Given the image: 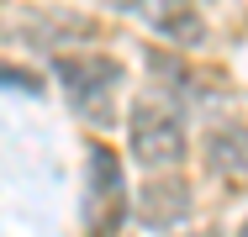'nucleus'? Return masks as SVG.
Returning <instances> with one entry per match:
<instances>
[{
    "label": "nucleus",
    "mask_w": 248,
    "mask_h": 237,
    "mask_svg": "<svg viewBox=\"0 0 248 237\" xmlns=\"http://www.w3.org/2000/svg\"><path fill=\"white\" fill-rule=\"evenodd\" d=\"M127 137H132V158L143 169H169L185 158V116L174 100H138L132 116H127Z\"/></svg>",
    "instance_id": "1"
},
{
    "label": "nucleus",
    "mask_w": 248,
    "mask_h": 237,
    "mask_svg": "<svg viewBox=\"0 0 248 237\" xmlns=\"http://www.w3.org/2000/svg\"><path fill=\"white\" fill-rule=\"evenodd\" d=\"M53 74L63 79V95L74 100L79 116H95V127L111 121V100L127 79L116 58H53Z\"/></svg>",
    "instance_id": "2"
},
{
    "label": "nucleus",
    "mask_w": 248,
    "mask_h": 237,
    "mask_svg": "<svg viewBox=\"0 0 248 237\" xmlns=\"http://www.w3.org/2000/svg\"><path fill=\"white\" fill-rule=\"evenodd\" d=\"M85 174H90V185H85V232L90 237L122 232V222H127V185H122V163H116V153L106 142L90 148Z\"/></svg>",
    "instance_id": "3"
},
{
    "label": "nucleus",
    "mask_w": 248,
    "mask_h": 237,
    "mask_svg": "<svg viewBox=\"0 0 248 237\" xmlns=\"http://www.w3.org/2000/svg\"><path fill=\"white\" fill-rule=\"evenodd\" d=\"M206 169L227 190H248V127L243 121H211V132H206Z\"/></svg>",
    "instance_id": "4"
},
{
    "label": "nucleus",
    "mask_w": 248,
    "mask_h": 237,
    "mask_svg": "<svg viewBox=\"0 0 248 237\" xmlns=\"http://www.w3.org/2000/svg\"><path fill=\"white\" fill-rule=\"evenodd\" d=\"M185 211H190L185 179H153L138 195V216H143V227H153V232H174L185 222Z\"/></svg>",
    "instance_id": "5"
},
{
    "label": "nucleus",
    "mask_w": 248,
    "mask_h": 237,
    "mask_svg": "<svg viewBox=\"0 0 248 237\" xmlns=\"http://www.w3.org/2000/svg\"><path fill=\"white\" fill-rule=\"evenodd\" d=\"M143 16H148V27H158L169 43L196 47L201 37H206V27H201V16L190 11V0H143Z\"/></svg>",
    "instance_id": "6"
},
{
    "label": "nucleus",
    "mask_w": 248,
    "mask_h": 237,
    "mask_svg": "<svg viewBox=\"0 0 248 237\" xmlns=\"http://www.w3.org/2000/svg\"><path fill=\"white\" fill-rule=\"evenodd\" d=\"M0 85H5V90H21V95H37V90H43V79L27 74V69H0Z\"/></svg>",
    "instance_id": "7"
},
{
    "label": "nucleus",
    "mask_w": 248,
    "mask_h": 237,
    "mask_svg": "<svg viewBox=\"0 0 248 237\" xmlns=\"http://www.w3.org/2000/svg\"><path fill=\"white\" fill-rule=\"evenodd\" d=\"M116 5H127V11H143V0H116Z\"/></svg>",
    "instance_id": "8"
}]
</instances>
